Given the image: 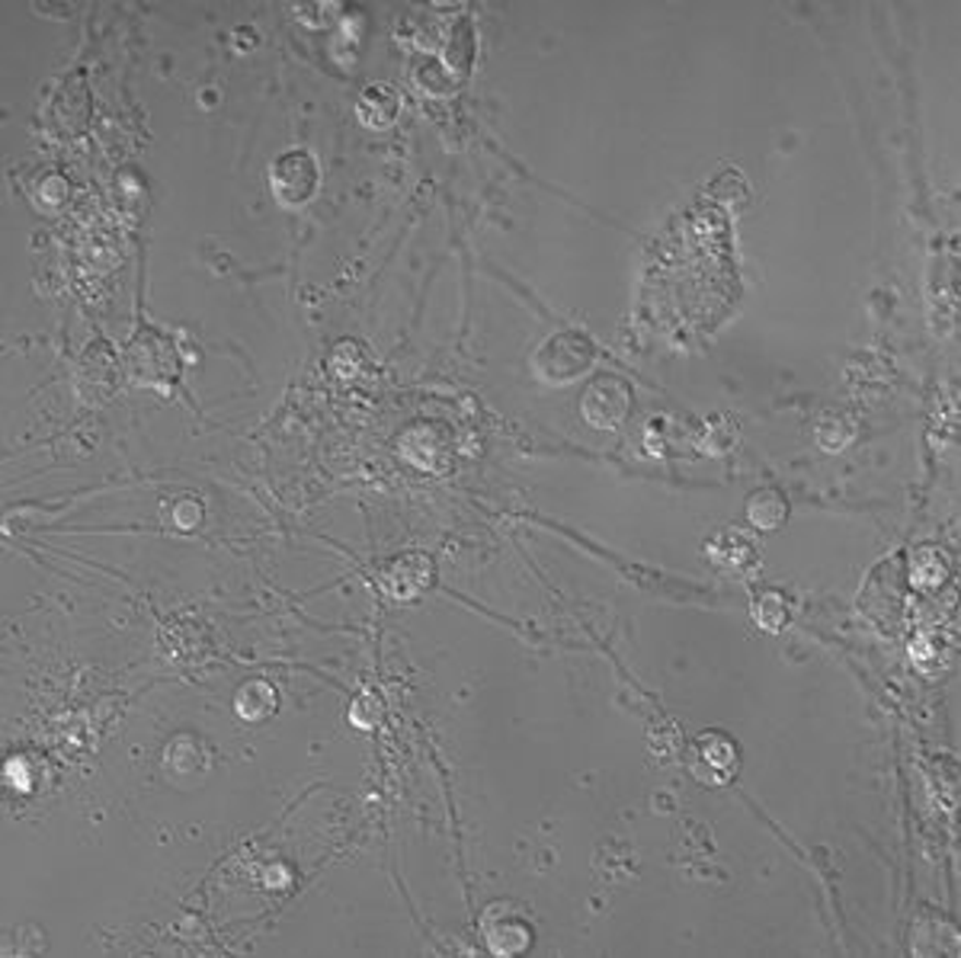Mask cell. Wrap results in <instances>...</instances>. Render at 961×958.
I'll return each instance as SVG.
<instances>
[{
    "mask_svg": "<svg viewBox=\"0 0 961 958\" xmlns=\"http://www.w3.org/2000/svg\"><path fill=\"white\" fill-rule=\"evenodd\" d=\"M270 186H273L276 199H283L286 206L308 203L314 186H318L314 158L308 151H286L276 164L270 167Z\"/></svg>",
    "mask_w": 961,
    "mask_h": 958,
    "instance_id": "1",
    "label": "cell"
},
{
    "mask_svg": "<svg viewBox=\"0 0 961 958\" xmlns=\"http://www.w3.org/2000/svg\"><path fill=\"white\" fill-rule=\"evenodd\" d=\"M737 760L741 753L734 748V741L721 731H706L693 744V773L709 786L731 783V776L737 773Z\"/></svg>",
    "mask_w": 961,
    "mask_h": 958,
    "instance_id": "2",
    "label": "cell"
},
{
    "mask_svg": "<svg viewBox=\"0 0 961 958\" xmlns=\"http://www.w3.org/2000/svg\"><path fill=\"white\" fill-rule=\"evenodd\" d=\"M481 926H484V936H488L491 953H497V956H516V953H526V949L533 946V936H536L533 926L526 923V916L519 914L503 920V916H497L494 908L484 911Z\"/></svg>",
    "mask_w": 961,
    "mask_h": 958,
    "instance_id": "3",
    "label": "cell"
},
{
    "mask_svg": "<svg viewBox=\"0 0 961 958\" xmlns=\"http://www.w3.org/2000/svg\"><path fill=\"white\" fill-rule=\"evenodd\" d=\"M430 574H433V568L423 561V555H401V558H394L388 564V571H385V581L388 583L385 586L394 596H414L426 586Z\"/></svg>",
    "mask_w": 961,
    "mask_h": 958,
    "instance_id": "4",
    "label": "cell"
},
{
    "mask_svg": "<svg viewBox=\"0 0 961 958\" xmlns=\"http://www.w3.org/2000/svg\"><path fill=\"white\" fill-rule=\"evenodd\" d=\"M401 103H398V93L388 87V83H369L356 103V116L369 128H385V125L394 123Z\"/></svg>",
    "mask_w": 961,
    "mask_h": 958,
    "instance_id": "5",
    "label": "cell"
},
{
    "mask_svg": "<svg viewBox=\"0 0 961 958\" xmlns=\"http://www.w3.org/2000/svg\"><path fill=\"white\" fill-rule=\"evenodd\" d=\"M709 555L714 564L731 568V571H744V568L756 564V548L747 536H737L734 529H728L714 541H709Z\"/></svg>",
    "mask_w": 961,
    "mask_h": 958,
    "instance_id": "6",
    "label": "cell"
},
{
    "mask_svg": "<svg viewBox=\"0 0 961 958\" xmlns=\"http://www.w3.org/2000/svg\"><path fill=\"white\" fill-rule=\"evenodd\" d=\"M789 516V503L779 491L766 488V491H756L751 500H747V520L759 533H773L786 523Z\"/></svg>",
    "mask_w": 961,
    "mask_h": 958,
    "instance_id": "7",
    "label": "cell"
},
{
    "mask_svg": "<svg viewBox=\"0 0 961 958\" xmlns=\"http://www.w3.org/2000/svg\"><path fill=\"white\" fill-rule=\"evenodd\" d=\"M276 693H273V686L270 683H263V680H251V683H244L241 686V693H238V699H234V706H238V715L241 718H253V721H260V718H266L273 708H276Z\"/></svg>",
    "mask_w": 961,
    "mask_h": 958,
    "instance_id": "8",
    "label": "cell"
},
{
    "mask_svg": "<svg viewBox=\"0 0 961 958\" xmlns=\"http://www.w3.org/2000/svg\"><path fill=\"white\" fill-rule=\"evenodd\" d=\"M554 343H558V350L564 353L561 360H568V353H571V350H568V343H571V333H561V337H554ZM574 353H577V356H574V363H571V366H548V369H545L542 375H548V381H571V375H577L581 369H586V366H590V360H593V346L586 343L584 337H577V343H574Z\"/></svg>",
    "mask_w": 961,
    "mask_h": 958,
    "instance_id": "9",
    "label": "cell"
}]
</instances>
